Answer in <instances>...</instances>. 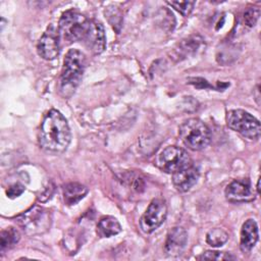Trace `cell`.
<instances>
[{
  "instance_id": "obj_1",
  "label": "cell",
  "mask_w": 261,
  "mask_h": 261,
  "mask_svg": "<svg viewBox=\"0 0 261 261\" xmlns=\"http://www.w3.org/2000/svg\"><path fill=\"white\" fill-rule=\"evenodd\" d=\"M70 139V128L65 117L56 109L49 110L40 125V146L46 151L59 153L67 149Z\"/></svg>"
},
{
  "instance_id": "obj_2",
  "label": "cell",
  "mask_w": 261,
  "mask_h": 261,
  "mask_svg": "<svg viewBox=\"0 0 261 261\" xmlns=\"http://www.w3.org/2000/svg\"><path fill=\"white\" fill-rule=\"evenodd\" d=\"M86 62V56L76 49H70L66 53L58 83V91L62 97L69 98L75 92L82 81Z\"/></svg>"
},
{
  "instance_id": "obj_3",
  "label": "cell",
  "mask_w": 261,
  "mask_h": 261,
  "mask_svg": "<svg viewBox=\"0 0 261 261\" xmlns=\"http://www.w3.org/2000/svg\"><path fill=\"white\" fill-rule=\"evenodd\" d=\"M91 19L75 10H67L62 13L58 23L60 40L65 44L83 41L90 27Z\"/></svg>"
},
{
  "instance_id": "obj_4",
  "label": "cell",
  "mask_w": 261,
  "mask_h": 261,
  "mask_svg": "<svg viewBox=\"0 0 261 261\" xmlns=\"http://www.w3.org/2000/svg\"><path fill=\"white\" fill-rule=\"evenodd\" d=\"M181 142L193 151L206 148L211 141V132L207 124L199 118H190L182 122L178 128Z\"/></svg>"
},
{
  "instance_id": "obj_5",
  "label": "cell",
  "mask_w": 261,
  "mask_h": 261,
  "mask_svg": "<svg viewBox=\"0 0 261 261\" xmlns=\"http://www.w3.org/2000/svg\"><path fill=\"white\" fill-rule=\"evenodd\" d=\"M51 222V212L37 205L31 207L16 218V223L28 236L44 233L50 228Z\"/></svg>"
},
{
  "instance_id": "obj_6",
  "label": "cell",
  "mask_w": 261,
  "mask_h": 261,
  "mask_svg": "<svg viewBox=\"0 0 261 261\" xmlns=\"http://www.w3.org/2000/svg\"><path fill=\"white\" fill-rule=\"evenodd\" d=\"M226 124L230 129L249 140H258L260 138L261 126L259 120L245 110H229L226 114Z\"/></svg>"
},
{
  "instance_id": "obj_7",
  "label": "cell",
  "mask_w": 261,
  "mask_h": 261,
  "mask_svg": "<svg viewBox=\"0 0 261 261\" xmlns=\"http://www.w3.org/2000/svg\"><path fill=\"white\" fill-rule=\"evenodd\" d=\"M155 164L162 171L173 173L181 168L192 165V159L189 153L182 148L168 146L157 155Z\"/></svg>"
},
{
  "instance_id": "obj_8",
  "label": "cell",
  "mask_w": 261,
  "mask_h": 261,
  "mask_svg": "<svg viewBox=\"0 0 261 261\" xmlns=\"http://www.w3.org/2000/svg\"><path fill=\"white\" fill-rule=\"evenodd\" d=\"M167 207L162 199H154L140 219V227L145 233L156 230L165 220Z\"/></svg>"
},
{
  "instance_id": "obj_9",
  "label": "cell",
  "mask_w": 261,
  "mask_h": 261,
  "mask_svg": "<svg viewBox=\"0 0 261 261\" xmlns=\"http://www.w3.org/2000/svg\"><path fill=\"white\" fill-rule=\"evenodd\" d=\"M38 54L45 60H53L59 55L60 37L58 30L49 25L37 44Z\"/></svg>"
},
{
  "instance_id": "obj_10",
  "label": "cell",
  "mask_w": 261,
  "mask_h": 261,
  "mask_svg": "<svg viewBox=\"0 0 261 261\" xmlns=\"http://www.w3.org/2000/svg\"><path fill=\"white\" fill-rule=\"evenodd\" d=\"M225 198L230 203L250 202L255 199L254 191L248 178H239L229 182L224 191Z\"/></svg>"
},
{
  "instance_id": "obj_11",
  "label": "cell",
  "mask_w": 261,
  "mask_h": 261,
  "mask_svg": "<svg viewBox=\"0 0 261 261\" xmlns=\"http://www.w3.org/2000/svg\"><path fill=\"white\" fill-rule=\"evenodd\" d=\"M85 46L94 54H100L106 47L104 28L101 22L91 19L89 30L83 40Z\"/></svg>"
},
{
  "instance_id": "obj_12",
  "label": "cell",
  "mask_w": 261,
  "mask_h": 261,
  "mask_svg": "<svg viewBox=\"0 0 261 261\" xmlns=\"http://www.w3.org/2000/svg\"><path fill=\"white\" fill-rule=\"evenodd\" d=\"M200 176L198 168L193 164L172 173V184L179 192L190 191L198 181Z\"/></svg>"
},
{
  "instance_id": "obj_13",
  "label": "cell",
  "mask_w": 261,
  "mask_h": 261,
  "mask_svg": "<svg viewBox=\"0 0 261 261\" xmlns=\"http://www.w3.org/2000/svg\"><path fill=\"white\" fill-rule=\"evenodd\" d=\"M188 243V233L185 228L176 226L171 228L166 237L164 251L169 256H178L182 253Z\"/></svg>"
},
{
  "instance_id": "obj_14",
  "label": "cell",
  "mask_w": 261,
  "mask_h": 261,
  "mask_svg": "<svg viewBox=\"0 0 261 261\" xmlns=\"http://www.w3.org/2000/svg\"><path fill=\"white\" fill-rule=\"evenodd\" d=\"M258 225L254 219L246 220L241 228L240 248L243 253H249L258 241Z\"/></svg>"
},
{
  "instance_id": "obj_15",
  "label": "cell",
  "mask_w": 261,
  "mask_h": 261,
  "mask_svg": "<svg viewBox=\"0 0 261 261\" xmlns=\"http://www.w3.org/2000/svg\"><path fill=\"white\" fill-rule=\"evenodd\" d=\"M63 201L66 205L71 206L79 203L88 194V189L79 182H68L62 189Z\"/></svg>"
},
{
  "instance_id": "obj_16",
  "label": "cell",
  "mask_w": 261,
  "mask_h": 261,
  "mask_svg": "<svg viewBox=\"0 0 261 261\" xmlns=\"http://www.w3.org/2000/svg\"><path fill=\"white\" fill-rule=\"evenodd\" d=\"M121 231V225L113 216L102 217L97 224V233L101 238H110Z\"/></svg>"
},
{
  "instance_id": "obj_17",
  "label": "cell",
  "mask_w": 261,
  "mask_h": 261,
  "mask_svg": "<svg viewBox=\"0 0 261 261\" xmlns=\"http://www.w3.org/2000/svg\"><path fill=\"white\" fill-rule=\"evenodd\" d=\"M202 43V39L199 36H193L182 40L174 48L172 54L177 59L186 58L190 53H194Z\"/></svg>"
},
{
  "instance_id": "obj_18",
  "label": "cell",
  "mask_w": 261,
  "mask_h": 261,
  "mask_svg": "<svg viewBox=\"0 0 261 261\" xmlns=\"http://www.w3.org/2000/svg\"><path fill=\"white\" fill-rule=\"evenodd\" d=\"M20 233L19 231L12 227H6L2 229L0 233V250L1 252H4L5 250H9L13 248L19 241Z\"/></svg>"
},
{
  "instance_id": "obj_19",
  "label": "cell",
  "mask_w": 261,
  "mask_h": 261,
  "mask_svg": "<svg viewBox=\"0 0 261 261\" xmlns=\"http://www.w3.org/2000/svg\"><path fill=\"white\" fill-rule=\"evenodd\" d=\"M228 240V234L222 228H212L206 234V242L212 247H220Z\"/></svg>"
},
{
  "instance_id": "obj_20",
  "label": "cell",
  "mask_w": 261,
  "mask_h": 261,
  "mask_svg": "<svg viewBox=\"0 0 261 261\" xmlns=\"http://www.w3.org/2000/svg\"><path fill=\"white\" fill-rule=\"evenodd\" d=\"M260 15V9L258 7H249L247 8L242 15V24L245 28L251 29L253 28Z\"/></svg>"
},
{
  "instance_id": "obj_21",
  "label": "cell",
  "mask_w": 261,
  "mask_h": 261,
  "mask_svg": "<svg viewBox=\"0 0 261 261\" xmlns=\"http://www.w3.org/2000/svg\"><path fill=\"white\" fill-rule=\"evenodd\" d=\"M166 3L184 16H188L192 12L195 5L194 1H167Z\"/></svg>"
},
{
  "instance_id": "obj_22",
  "label": "cell",
  "mask_w": 261,
  "mask_h": 261,
  "mask_svg": "<svg viewBox=\"0 0 261 261\" xmlns=\"http://www.w3.org/2000/svg\"><path fill=\"white\" fill-rule=\"evenodd\" d=\"M200 260H233L234 257L226 252L220 251H206L201 256L197 257Z\"/></svg>"
},
{
  "instance_id": "obj_23",
  "label": "cell",
  "mask_w": 261,
  "mask_h": 261,
  "mask_svg": "<svg viewBox=\"0 0 261 261\" xmlns=\"http://www.w3.org/2000/svg\"><path fill=\"white\" fill-rule=\"evenodd\" d=\"M105 15L108 17V16H113L114 18V22H113V28L116 29V27H120V23H121V14H120V11L118 10L117 7L115 6H109L107 7V9L105 10ZM117 31V29H116Z\"/></svg>"
},
{
  "instance_id": "obj_24",
  "label": "cell",
  "mask_w": 261,
  "mask_h": 261,
  "mask_svg": "<svg viewBox=\"0 0 261 261\" xmlns=\"http://www.w3.org/2000/svg\"><path fill=\"white\" fill-rule=\"evenodd\" d=\"M23 192H24V187L17 182V184H14V185L10 186L6 190V195H7L8 198L13 199V198H16V197L20 196Z\"/></svg>"
},
{
  "instance_id": "obj_25",
  "label": "cell",
  "mask_w": 261,
  "mask_h": 261,
  "mask_svg": "<svg viewBox=\"0 0 261 261\" xmlns=\"http://www.w3.org/2000/svg\"><path fill=\"white\" fill-rule=\"evenodd\" d=\"M260 193V178L257 181V194Z\"/></svg>"
}]
</instances>
